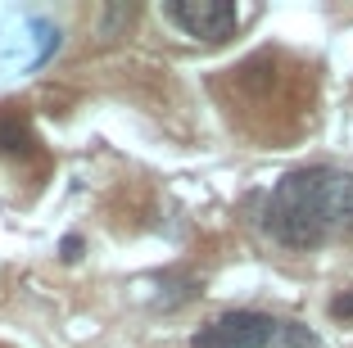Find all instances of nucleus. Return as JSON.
I'll use <instances>...</instances> for the list:
<instances>
[{
    "label": "nucleus",
    "instance_id": "nucleus-1",
    "mask_svg": "<svg viewBox=\"0 0 353 348\" xmlns=\"http://www.w3.org/2000/svg\"><path fill=\"white\" fill-rule=\"evenodd\" d=\"M353 213V172L340 167H294L268 195L263 226L290 249H317L344 226Z\"/></svg>",
    "mask_w": 353,
    "mask_h": 348
},
{
    "label": "nucleus",
    "instance_id": "nucleus-4",
    "mask_svg": "<svg viewBox=\"0 0 353 348\" xmlns=\"http://www.w3.org/2000/svg\"><path fill=\"white\" fill-rule=\"evenodd\" d=\"M28 127H23V118L19 113H0V150L5 154H23L28 150Z\"/></svg>",
    "mask_w": 353,
    "mask_h": 348
},
{
    "label": "nucleus",
    "instance_id": "nucleus-5",
    "mask_svg": "<svg viewBox=\"0 0 353 348\" xmlns=\"http://www.w3.org/2000/svg\"><path fill=\"white\" fill-rule=\"evenodd\" d=\"M331 317L335 321H353V289L340 294V298H331Z\"/></svg>",
    "mask_w": 353,
    "mask_h": 348
},
{
    "label": "nucleus",
    "instance_id": "nucleus-2",
    "mask_svg": "<svg viewBox=\"0 0 353 348\" xmlns=\"http://www.w3.org/2000/svg\"><path fill=\"white\" fill-rule=\"evenodd\" d=\"M290 321H276L268 312H227L190 335V348H272L276 339H290Z\"/></svg>",
    "mask_w": 353,
    "mask_h": 348
},
{
    "label": "nucleus",
    "instance_id": "nucleus-6",
    "mask_svg": "<svg viewBox=\"0 0 353 348\" xmlns=\"http://www.w3.org/2000/svg\"><path fill=\"white\" fill-rule=\"evenodd\" d=\"M77 249H82V240H63V258H68V263L77 258Z\"/></svg>",
    "mask_w": 353,
    "mask_h": 348
},
{
    "label": "nucleus",
    "instance_id": "nucleus-3",
    "mask_svg": "<svg viewBox=\"0 0 353 348\" xmlns=\"http://www.w3.org/2000/svg\"><path fill=\"white\" fill-rule=\"evenodd\" d=\"M163 19L176 23L186 37L208 41V45H222L227 37H236V28H240V10L231 0H168Z\"/></svg>",
    "mask_w": 353,
    "mask_h": 348
}]
</instances>
